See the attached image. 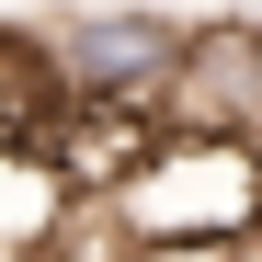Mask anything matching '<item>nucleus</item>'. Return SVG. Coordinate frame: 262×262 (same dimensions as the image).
Instances as JSON below:
<instances>
[{
  "mask_svg": "<svg viewBox=\"0 0 262 262\" xmlns=\"http://www.w3.org/2000/svg\"><path fill=\"white\" fill-rule=\"evenodd\" d=\"M125 239H262V148L251 137H160L103 194Z\"/></svg>",
  "mask_w": 262,
  "mask_h": 262,
  "instance_id": "obj_1",
  "label": "nucleus"
},
{
  "mask_svg": "<svg viewBox=\"0 0 262 262\" xmlns=\"http://www.w3.org/2000/svg\"><path fill=\"white\" fill-rule=\"evenodd\" d=\"M34 46L80 103H148L171 80V57H183V23L160 0H92V12H46Z\"/></svg>",
  "mask_w": 262,
  "mask_h": 262,
  "instance_id": "obj_2",
  "label": "nucleus"
},
{
  "mask_svg": "<svg viewBox=\"0 0 262 262\" xmlns=\"http://www.w3.org/2000/svg\"><path fill=\"white\" fill-rule=\"evenodd\" d=\"M160 137H251L262 148V12L228 23H183V57L148 92Z\"/></svg>",
  "mask_w": 262,
  "mask_h": 262,
  "instance_id": "obj_3",
  "label": "nucleus"
}]
</instances>
